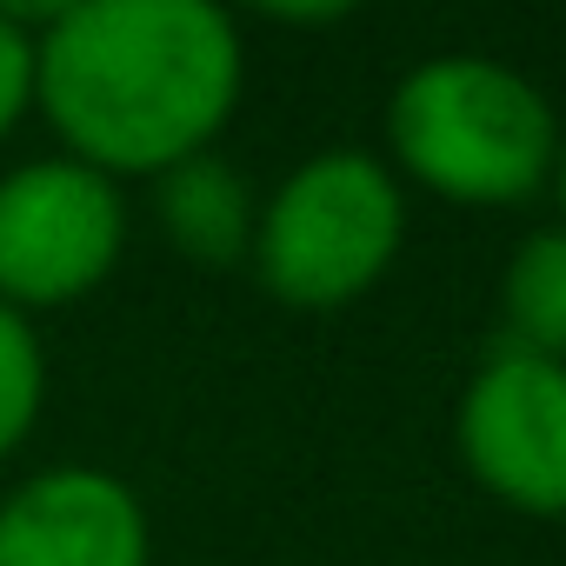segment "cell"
Segmentation results:
<instances>
[{"label": "cell", "instance_id": "cell-4", "mask_svg": "<svg viewBox=\"0 0 566 566\" xmlns=\"http://www.w3.org/2000/svg\"><path fill=\"white\" fill-rule=\"evenodd\" d=\"M127 200L120 180L54 154L0 180V301L14 314L74 307L120 266Z\"/></svg>", "mask_w": 566, "mask_h": 566}, {"label": "cell", "instance_id": "cell-11", "mask_svg": "<svg viewBox=\"0 0 566 566\" xmlns=\"http://www.w3.org/2000/svg\"><path fill=\"white\" fill-rule=\"evenodd\" d=\"M266 21H294V28H334V21H347V8H266Z\"/></svg>", "mask_w": 566, "mask_h": 566}, {"label": "cell", "instance_id": "cell-6", "mask_svg": "<svg viewBox=\"0 0 566 566\" xmlns=\"http://www.w3.org/2000/svg\"><path fill=\"white\" fill-rule=\"evenodd\" d=\"M140 493L107 467H48L0 500V566H147Z\"/></svg>", "mask_w": 566, "mask_h": 566}, {"label": "cell", "instance_id": "cell-10", "mask_svg": "<svg viewBox=\"0 0 566 566\" xmlns=\"http://www.w3.org/2000/svg\"><path fill=\"white\" fill-rule=\"evenodd\" d=\"M34 107V34L0 8V140H8Z\"/></svg>", "mask_w": 566, "mask_h": 566}, {"label": "cell", "instance_id": "cell-1", "mask_svg": "<svg viewBox=\"0 0 566 566\" xmlns=\"http://www.w3.org/2000/svg\"><path fill=\"white\" fill-rule=\"evenodd\" d=\"M240 87L247 48L213 0H67L34 34V107L107 180L213 154Z\"/></svg>", "mask_w": 566, "mask_h": 566}, {"label": "cell", "instance_id": "cell-7", "mask_svg": "<svg viewBox=\"0 0 566 566\" xmlns=\"http://www.w3.org/2000/svg\"><path fill=\"white\" fill-rule=\"evenodd\" d=\"M154 220L193 266H247L260 200H253V187L233 160L193 154V160H180L154 180Z\"/></svg>", "mask_w": 566, "mask_h": 566}, {"label": "cell", "instance_id": "cell-2", "mask_svg": "<svg viewBox=\"0 0 566 566\" xmlns=\"http://www.w3.org/2000/svg\"><path fill=\"white\" fill-rule=\"evenodd\" d=\"M387 154L453 207H520L553 187L559 114L520 67L440 54L400 74L387 101Z\"/></svg>", "mask_w": 566, "mask_h": 566}, {"label": "cell", "instance_id": "cell-12", "mask_svg": "<svg viewBox=\"0 0 566 566\" xmlns=\"http://www.w3.org/2000/svg\"><path fill=\"white\" fill-rule=\"evenodd\" d=\"M553 193H559V213H566V134H559V160H553ZM566 227V220H559Z\"/></svg>", "mask_w": 566, "mask_h": 566}, {"label": "cell", "instance_id": "cell-9", "mask_svg": "<svg viewBox=\"0 0 566 566\" xmlns=\"http://www.w3.org/2000/svg\"><path fill=\"white\" fill-rule=\"evenodd\" d=\"M48 400V347L28 314L0 301V460L21 453Z\"/></svg>", "mask_w": 566, "mask_h": 566}, {"label": "cell", "instance_id": "cell-3", "mask_svg": "<svg viewBox=\"0 0 566 566\" xmlns=\"http://www.w3.org/2000/svg\"><path fill=\"white\" fill-rule=\"evenodd\" d=\"M407 240V193L400 174L367 147L307 154L287 180L260 200L253 227V280L301 314L354 307Z\"/></svg>", "mask_w": 566, "mask_h": 566}, {"label": "cell", "instance_id": "cell-5", "mask_svg": "<svg viewBox=\"0 0 566 566\" xmlns=\"http://www.w3.org/2000/svg\"><path fill=\"white\" fill-rule=\"evenodd\" d=\"M453 440L480 493L513 513L566 520V367L493 347L453 413Z\"/></svg>", "mask_w": 566, "mask_h": 566}, {"label": "cell", "instance_id": "cell-8", "mask_svg": "<svg viewBox=\"0 0 566 566\" xmlns=\"http://www.w3.org/2000/svg\"><path fill=\"white\" fill-rule=\"evenodd\" d=\"M500 347L566 367V227H539L513 247L500 280Z\"/></svg>", "mask_w": 566, "mask_h": 566}]
</instances>
